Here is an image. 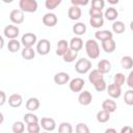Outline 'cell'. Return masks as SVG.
Here are the masks:
<instances>
[{
    "instance_id": "44",
    "label": "cell",
    "mask_w": 133,
    "mask_h": 133,
    "mask_svg": "<svg viewBox=\"0 0 133 133\" xmlns=\"http://www.w3.org/2000/svg\"><path fill=\"white\" fill-rule=\"evenodd\" d=\"M71 3H72V5H74V6L80 7V6L87 5V4L89 3V1H88V0H72Z\"/></svg>"
},
{
    "instance_id": "5",
    "label": "cell",
    "mask_w": 133,
    "mask_h": 133,
    "mask_svg": "<svg viewBox=\"0 0 133 133\" xmlns=\"http://www.w3.org/2000/svg\"><path fill=\"white\" fill-rule=\"evenodd\" d=\"M50 49H51V44L50 42L47 39V38H42L41 41L37 42L36 44V52L39 54V55H47L49 54L50 52Z\"/></svg>"
},
{
    "instance_id": "1",
    "label": "cell",
    "mask_w": 133,
    "mask_h": 133,
    "mask_svg": "<svg viewBox=\"0 0 133 133\" xmlns=\"http://www.w3.org/2000/svg\"><path fill=\"white\" fill-rule=\"evenodd\" d=\"M85 52L91 59H97L100 56V47L96 39L89 38L85 42Z\"/></svg>"
},
{
    "instance_id": "12",
    "label": "cell",
    "mask_w": 133,
    "mask_h": 133,
    "mask_svg": "<svg viewBox=\"0 0 133 133\" xmlns=\"http://www.w3.org/2000/svg\"><path fill=\"white\" fill-rule=\"evenodd\" d=\"M53 80L57 85H64V84L69 83L71 81L70 80V75L65 72H59V73L55 74Z\"/></svg>"
},
{
    "instance_id": "26",
    "label": "cell",
    "mask_w": 133,
    "mask_h": 133,
    "mask_svg": "<svg viewBox=\"0 0 133 133\" xmlns=\"http://www.w3.org/2000/svg\"><path fill=\"white\" fill-rule=\"evenodd\" d=\"M77 56H78V52H76V51H74V50H72L71 48H69L68 49V51L64 53V55L62 56V58H63V61L64 62H73V61H75V59L77 58Z\"/></svg>"
},
{
    "instance_id": "7",
    "label": "cell",
    "mask_w": 133,
    "mask_h": 133,
    "mask_svg": "<svg viewBox=\"0 0 133 133\" xmlns=\"http://www.w3.org/2000/svg\"><path fill=\"white\" fill-rule=\"evenodd\" d=\"M20 33V29L16 25H7L3 30V35L9 39H16Z\"/></svg>"
},
{
    "instance_id": "31",
    "label": "cell",
    "mask_w": 133,
    "mask_h": 133,
    "mask_svg": "<svg viewBox=\"0 0 133 133\" xmlns=\"http://www.w3.org/2000/svg\"><path fill=\"white\" fill-rule=\"evenodd\" d=\"M126 27H125V24L122 22V21H114L112 23V31L116 34H121L125 31Z\"/></svg>"
},
{
    "instance_id": "16",
    "label": "cell",
    "mask_w": 133,
    "mask_h": 133,
    "mask_svg": "<svg viewBox=\"0 0 133 133\" xmlns=\"http://www.w3.org/2000/svg\"><path fill=\"white\" fill-rule=\"evenodd\" d=\"M81 15H82V10H81V8L78 7V6L72 5V6L69 8V10H68V17H69L71 20H73V21L79 20V19L81 18Z\"/></svg>"
},
{
    "instance_id": "35",
    "label": "cell",
    "mask_w": 133,
    "mask_h": 133,
    "mask_svg": "<svg viewBox=\"0 0 133 133\" xmlns=\"http://www.w3.org/2000/svg\"><path fill=\"white\" fill-rule=\"evenodd\" d=\"M61 3V0H46L45 1V6L49 10L55 9L59 4Z\"/></svg>"
},
{
    "instance_id": "30",
    "label": "cell",
    "mask_w": 133,
    "mask_h": 133,
    "mask_svg": "<svg viewBox=\"0 0 133 133\" xmlns=\"http://www.w3.org/2000/svg\"><path fill=\"white\" fill-rule=\"evenodd\" d=\"M121 65L125 70H130L133 68V58L131 56H123L121 59Z\"/></svg>"
},
{
    "instance_id": "36",
    "label": "cell",
    "mask_w": 133,
    "mask_h": 133,
    "mask_svg": "<svg viewBox=\"0 0 133 133\" xmlns=\"http://www.w3.org/2000/svg\"><path fill=\"white\" fill-rule=\"evenodd\" d=\"M89 24L94 28H100L104 25V19L103 18H90Z\"/></svg>"
},
{
    "instance_id": "23",
    "label": "cell",
    "mask_w": 133,
    "mask_h": 133,
    "mask_svg": "<svg viewBox=\"0 0 133 133\" xmlns=\"http://www.w3.org/2000/svg\"><path fill=\"white\" fill-rule=\"evenodd\" d=\"M104 17L108 20V21H115L116 18L118 17V11L116 10V8H114L113 6H110L108 8H106L105 12H104Z\"/></svg>"
},
{
    "instance_id": "8",
    "label": "cell",
    "mask_w": 133,
    "mask_h": 133,
    "mask_svg": "<svg viewBox=\"0 0 133 133\" xmlns=\"http://www.w3.org/2000/svg\"><path fill=\"white\" fill-rule=\"evenodd\" d=\"M24 12L19 8V9H12L9 14V20L16 24V25H19V24H22L24 22Z\"/></svg>"
},
{
    "instance_id": "29",
    "label": "cell",
    "mask_w": 133,
    "mask_h": 133,
    "mask_svg": "<svg viewBox=\"0 0 133 133\" xmlns=\"http://www.w3.org/2000/svg\"><path fill=\"white\" fill-rule=\"evenodd\" d=\"M23 119H24V122H25L27 125H29V124H36V123H39L38 117H37L33 112L25 113L24 116H23Z\"/></svg>"
},
{
    "instance_id": "32",
    "label": "cell",
    "mask_w": 133,
    "mask_h": 133,
    "mask_svg": "<svg viewBox=\"0 0 133 133\" xmlns=\"http://www.w3.org/2000/svg\"><path fill=\"white\" fill-rule=\"evenodd\" d=\"M110 119V113L105 111V110H100L98 113H97V121L99 123H106Z\"/></svg>"
},
{
    "instance_id": "51",
    "label": "cell",
    "mask_w": 133,
    "mask_h": 133,
    "mask_svg": "<svg viewBox=\"0 0 133 133\" xmlns=\"http://www.w3.org/2000/svg\"><path fill=\"white\" fill-rule=\"evenodd\" d=\"M130 29H131V30L133 31V21H132V22L130 23Z\"/></svg>"
},
{
    "instance_id": "21",
    "label": "cell",
    "mask_w": 133,
    "mask_h": 133,
    "mask_svg": "<svg viewBox=\"0 0 133 133\" xmlns=\"http://www.w3.org/2000/svg\"><path fill=\"white\" fill-rule=\"evenodd\" d=\"M39 108V101L37 98H29L26 102V109L29 112L36 111Z\"/></svg>"
},
{
    "instance_id": "45",
    "label": "cell",
    "mask_w": 133,
    "mask_h": 133,
    "mask_svg": "<svg viewBox=\"0 0 133 133\" xmlns=\"http://www.w3.org/2000/svg\"><path fill=\"white\" fill-rule=\"evenodd\" d=\"M126 83H127V85L129 87L133 88V70L129 73V75H128V77L126 79Z\"/></svg>"
},
{
    "instance_id": "40",
    "label": "cell",
    "mask_w": 133,
    "mask_h": 133,
    "mask_svg": "<svg viewBox=\"0 0 133 133\" xmlns=\"http://www.w3.org/2000/svg\"><path fill=\"white\" fill-rule=\"evenodd\" d=\"M94 87H95V89L97 90V91H104L105 89H107V84H106V82H105V80L104 79H102V80H100V81H98L97 83H95L94 84Z\"/></svg>"
},
{
    "instance_id": "41",
    "label": "cell",
    "mask_w": 133,
    "mask_h": 133,
    "mask_svg": "<svg viewBox=\"0 0 133 133\" xmlns=\"http://www.w3.org/2000/svg\"><path fill=\"white\" fill-rule=\"evenodd\" d=\"M27 131H28V133H39L41 125L38 123H36V124H29V125H27Z\"/></svg>"
},
{
    "instance_id": "34",
    "label": "cell",
    "mask_w": 133,
    "mask_h": 133,
    "mask_svg": "<svg viewBox=\"0 0 133 133\" xmlns=\"http://www.w3.org/2000/svg\"><path fill=\"white\" fill-rule=\"evenodd\" d=\"M11 130H12L14 133H23L24 130H25V125H24V123L21 122V121L15 122V123L12 124Z\"/></svg>"
},
{
    "instance_id": "10",
    "label": "cell",
    "mask_w": 133,
    "mask_h": 133,
    "mask_svg": "<svg viewBox=\"0 0 133 133\" xmlns=\"http://www.w3.org/2000/svg\"><path fill=\"white\" fill-rule=\"evenodd\" d=\"M58 22V19H57V16L53 12H47L44 15L43 17V24L45 26H48V27H53L57 24Z\"/></svg>"
},
{
    "instance_id": "13",
    "label": "cell",
    "mask_w": 133,
    "mask_h": 133,
    "mask_svg": "<svg viewBox=\"0 0 133 133\" xmlns=\"http://www.w3.org/2000/svg\"><path fill=\"white\" fill-rule=\"evenodd\" d=\"M92 101V96L90 94V91L88 90H83L79 94L78 96V102L82 105V106H87L91 103Z\"/></svg>"
},
{
    "instance_id": "43",
    "label": "cell",
    "mask_w": 133,
    "mask_h": 133,
    "mask_svg": "<svg viewBox=\"0 0 133 133\" xmlns=\"http://www.w3.org/2000/svg\"><path fill=\"white\" fill-rule=\"evenodd\" d=\"M89 16L90 18H103L104 14L102 12V10H99V9H96V8H89Z\"/></svg>"
},
{
    "instance_id": "2",
    "label": "cell",
    "mask_w": 133,
    "mask_h": 133,
    "mask_svg": "<svg viewBox=\"0 0 133 133\" xmlns=\"http://www.w3.org/2000/svg\"><path fill=\"white\" fill-rule=\"evenodd\" d=\"M91 69V62L87 58H80L75 63V70L78 74H86Z\"/></svg>"
},
{
    "instance_id": "52",
    "label": "cell",
    "mask_w": 133,
    "mask_h": 133,
    "mask_svg": "<svg viewBox=\"0 0 133 133\" xmlns=\"http://www.w3.org/2000/svg\"><path fill=\"white\" fill-rule=\"evenodd\" d=\"M43 133H49V132H47V131H45V132H43Z\"/></svg>"
},
{
    "instance_id": "9",
    "label": "cell",
    "mask_w": 133,
    "mask_h": 133,
    "mask_svg": "<svg viewBox=\"0 0 133 133\" xmlns=\"http://www.w3.org/2000/svg\"><path fill=\"white\" fill-rule=\"evenodd\" d=\"M39 125L47 132L54 131L55 128H56V123L51 117H42V119L39 121Z\"/></svg>"
},
{
    "instance_id": "18",
    "label": "cell",
    "mask_w": 133,
    "mask_h": 133,
    "mask_svg": "<svg viewBox=\"0 0 133 133\" xmlns=\"http://www.w3.org/2000/svg\"><path fill=\"white\" fill-rule=\"evenodd\" d=\"M70 48L76 52H79L83 48V41L80 36H75L70 41Z\"/></svg>"
},
{
    "instance_id": "25",
    "label": "cell",
    "mask_w": 133,
    "mask_h": 133,
    "mask_svg": "<svg viewBox=\"0 0 133 133\" xmlns=\"http://www.w3.org/2000/svg\"><path fill=\"white\" fill-rule=\"evenodd\" d=\"M73 32L77 35V36H80V35H83V34H85V32H86V25L84 24V23H82V22H78V23H76L75 25H73Z\"/></svg>"
},
{
    "instance_id": "15",
    "label": "cell",
    "mask_w": 133,
    "mask_h": 133,
    "mask_svg": "<svg viewBox=\"0 0 133 133\" xmlns=\"http://www.w3.org/2000/svg\"><path fill=\"white\" fill-rule=\"evenodd\" d=\"M95 38L97 41L104 42V41L113 38V33L110 30H98L95 33Z\"/></svg>"
},
{
    "instance_id": "42",
    "label": "cell",
    "mask_w": 133,
    "mask_h": 133,
    "mask_svg": "<svg viewBox=\"0 0 133 133\" xmlns=\"http://www.w3.org/2000/svg\"><path fill=\"white\" fill-rule=\"evenodd\" d=\"M105 6L104 0H92L91 1V8H96L99 10H102Z\"/></svg>"
},
{
    "instance_id": "22",
    "label": "cell",
    "mask_w": 133,
    "mask_h": 133,
    "mask_svg": "<svg viewBox=\"0 0 133 133\" xmlns=\"http://www.w3.org/2000/svg\"><path fill=\"white\" fill-rule=\"evenodd\" d=\"M115 47H116V44H115V42H114L113 38L102 42V49L106 53H112L115 50Z\"/></svg>"
},
{
    "instance_id": "48",
    "label": "cell",
    "mask_w": 133,
    "mask_h": 133,
    "mask_svg": "<svg viewBox=\"0 0 133 133\" xmlns=\"http://www.w3.org/2000/svg\"><path fill=\"white\" fill-rule=\"evenodd\" d=\"M104 133H117V132H116V130L114 128H108V129L105 130Z\"/></svg>"
},
{
    "instance_id": "3",
    "label": "cell",
    "mask_w": 133,
    "mask_h": 133,
    "mask_svg": "<svg viewBox=\"0 0 133 133\" xmlns=\"http://www.w3.org/2000/svg\"><path fill=\"white\" fill-rule=\"evenodd\" d=\"M19 7L23 12H35L37 10V2L35 0H20Z\"/></svg>"
},
{
    "instance_id": "49",
    "label": "cell",
    "mask_w": 133,
    "mask_h": 133,
    "mask_svg": "<svg viewBox=\"0 0 133 133\" xmlns=\"http://www.w3.org/2000/svg\"><path fill=\"white\" fill-rule=\"evenodd\" d=\"M108 2L110 4H117L118 3V0H108Z\"/></svg>"
},
{
    "instance_id": "37",
    "label": "cell",
    "mask_w": 133,
    "mask_h": 133,
    "mask_svg": "<svg viewBox=\"0 0 133 133\" xmlns=\"http://www.w3.org/2000/svg\"><path fill=\"white\" fill-rule=\"evenodd\" d=\"M75 131H76V133H90V130H89L88 126L84 123L77 124L76 127H75Z\"/></svg>"
},
{
    "instance_id": "24",
    "label": "cell",
    "mask_w": 133,
    "mask_h": 133,
    "mask_svg": "<svg viewBox=\"0 0 133 133\" xmlns=\"http://www.w3.org/2000/svg\"><path fill=\"white\" fill-rule=\"evenodd\" d=\"M98 70L102 74H106V73L110 72V70H111V63H110V61L107 60V59H101L98 62Z\"/></svg>"
},
{
    "instance_id": "27",
    "label": "cell",
    "mask_w": 133,
    "mask_h": 133,
    "mask_svg": "<svg viewBox=\"0 0 133 133\" xmlns=\"http://www.w3.org/2000/svg\"><path fill=\"white\" fill-rule=\"evenodd\" d=\"M21 48V42H19L17 38L16 39H9L7 43V49L11 53H16L20 50Z\"/></svg>"
},
{
    "instance_id": "14",
    "label": "cell",
    "mask_w": 133,
    "mask_h": 133,
    "mask_svg": "<svg viewBox=\"0 0 133 133\" xmlns=\"http://www.w3.org/2000/svg\"><path fill=\"white\" fill-rule=\"evenodd\" d=\"M7 101H8V104H9L10 107L18 108V107H20L22 105L23 98H22V96L20 94H12V95H10L8 97V100Z\"/></svg>"
},
{
    "instance_id": "17",
    "label": "cell",
    "mask_w": 133,
    "mask_h": 133,
    "mask_svg": "<svg viewBox=\"0 0 133 133\" xmlns=\"http://www.w3.org/2000/svg\"><path fill=\"white\" fill-rule=\"evenodd\" d=\"M69 48H70L69 43L65 39H60V41H58V43L56 45V54L58 56L62 57L64 55V53L68 51Z\"/></svg>"
},
{
    "instance_id": "50",
    "label": "cell",
    "mask_w": 133,
    "mask_h": 133,
    "mask_svg": "<svg viewBox=\"0 0 133 133\" xmlns=\"http://www.w3.org/2000/svg\"><path fill=\"white\" fill-rule=\"evenodd\" d=\"M0 42H1V46H0V48L2 49V48H3V45H4V37H3V36L0 37Z\"/></svg>"
},
{
    "instance_id": "20",
    "label": "cell",
    "mask_w": 133,
    "mask_h": 133,
    "mask_svg": "<svg viewBox=\"0 0 133 133\" xmlns=\"http://www.w3.org/2000/svg\"><path fill=\"white\" fill-rule=\"evenodd\" d=\"M102 79H104V74H102L98 69L92 70V71L88 74V80H89V82H90L92 85H94L95 83H97L98 81L102 80Z\"/></svg>"
},
{
    "instance_id": "47",
    "label": "cell",
    "mask_w": 133,
    "mask_h": 133,
    "mask_svg": "<svg viewBox=\"0 0 133 133\" xmlns=\"http://www.w3.org/2000/svg\"><path fill=\"white\" fill-rule=\"evenodd\" d=\"M0 96H1V99H0V106H3L4 103H5V101H6V95H5V92H4L3 90H1V91H0Z\"/></svg>"
},
{
    "instance_id": "38",
    "label": "cell",
    "mask_w": 133,
    "mask_h": 133,
    "mask_svg": "<svg viewBox=\"0 0 133 133\" xmlns=\"http://www.w3.org/2000/svg\"><path fill=\"white\" fill-rule=\"evenodd\" d=\"M125 81H126V78H125V75L123 73H116L114 75V77H113V83L117 84L121 87L125 83Z\"/></svg>"
},
{
    "instance_id": "6",
    "label": "cell",
    "mask_w": 133,
    "mask_h": 133,
    "mask_svg": "<svg viewBox=\"0 0 133 133\" xmlns=\"http://www.w3.org/2000/svg\"><path fill=\"white\" fill-rule=\"evenodd\" d=\"M84 85H85V81L80 77L74 78L69 82V87L73 92H81Z\"/></svg>"
},
{
    "instance_id": "28",
    "label": "cell",
    "mask_w": 133,
    "mask_h": 133,
    "mask_svg": "<svg viewBox=\"0 0 133 133\" xmlns=\"http://www.w3.org/2000/svg\"><path fill=\"white\" fill-rule=\"evenodd\" d=\"M21 55H22V57H23L24 59H26V60H31V59H33L34 56H35V50H34L32 47H30V48H24V49L22 50V52H21Z\"/></svg>"
},
{
    "instance_id": "33",
    "label": "cell",
    "mask_w": 133,
    "mask_h": 133,
    "mask_svg": "<svg viewBox=\"0 0 133 133\" xmlns=\"http://www.w3.org/2000/svg\"><path fill=\"white\" fill-rule=\"evenodd\" d=\"M58 133H73V127L70 123L62 122L58 127Z\"/></svg>"
},
{
    "instance_id": "19",
    "label": "cell",
    "mask_w": 133,
    "mask_h": 133,
    "mask_svg": "<svg viewBox=\"0 0 133 133\" xmlns=\"http://www.w3.org/2000/svg\"><path fill=\"white\" fill-rule=\"evenodd\" d=\"M117 106H116V103L114 100H111V99H107L105 100L103 103H102V109L109 112V113H112L116 110Z\"/></svg>"
},
{
    "instance_id": "46",
    "label": "cell",
    "mask_w": 133,
    "mask_h": 133,
    "mask_svg": "<svg viewBox=\"0 0 133 133\" xmlns=\"http://www.w3.org/2000/svg\"><path fill=\"white\" fill-rule=\"evenodd\" d=\"M119 133H133V128L131 126H125L121 129Z\"/></svg>"
},
{
    "instance_id": "4",
    "label": "cell",
    "mask_w": 133,
    "mask_h": 133,
    "mask_svg": "<svg viewBox=\"0 0 133 133\" xmlns=\"http://www.w3.org/2000/svg\"><path fill=\"white\" fill-rule=\"evenodd\" d=\"M21 44L24 46V48H30L34 44H37V37L32 32H27L22 35L21 37Z\"/></svg>"
},
{
    "instance_id": "39",
    "label": "cell",
    "mask_w": 133,
    "mask_h": 133,
    "mask_svg": "<svg viewBox=\"0 0 133 133\" xmlns=\"http://www.w3.org/2000/svg\"><path fill=\"white\" fill-rule=\"evenodd\" d=\"M124 101L127 105L129 106H133V89H129L125 92L124 96Z\"/></svg>"
},
{
    "instance_id": "11",
    "label": "cell",
    "mask_w": 133,
    "mask_h": 133,
    "mask_svg": "<svg viewBox=\"0 0 133 133\" xmlns=\"http://www.w3.org/2000/svg\"><path fill=\"white\" fill-rule=\"evenodd\" d=\"M107 92L111 99H117L122 95V87L115 83H111L107 86Z\"/></svg>"
}]
</instances>
